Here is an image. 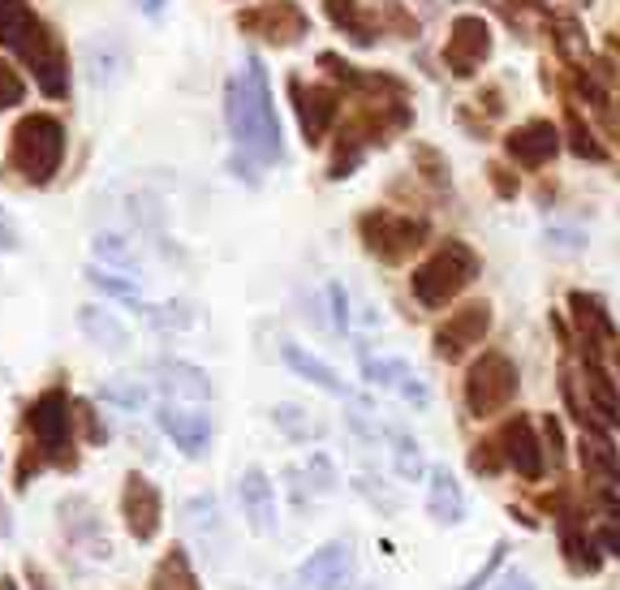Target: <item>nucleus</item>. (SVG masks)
Returning a JSON list of instances; mask_svg holds the SVG:
<instances>
[{
  "label": "nucleus",
  "instance_id": "f257e3e1",
  "mask_svg": "<svg viewBox=\"0 0 620 590\" xmlns=\"http://www.w3.org/2000/svg\"><path fill=\"white\" fill-rule=\"evenodd\" d=\"M224 121L242 155L259 164H280L284 143H280V121H276L272 91H268V70L259 57L246 61V74H233L224 86Z\"/></svg>",
  "mask_w": 620,
  "mask_h": 590
},
{
  "label": "nucleus",
  "instance_id": "f03ea898",
  "mask_svg": "<svg viewBox=\"0 0 620 590\" xmlns=\"http://www.w3.org/2000/svg\"><path fill=\"white\" fill-rule=\"evenodd\" d=\"M0 44L13 48L31 70L44 95L61 99L69 95V61L57 35L35 17L26 0H0Z\"/></svg>",
  "mask_w": 620,
  "mask_h": 590
},
{
  "label": "nucleus",
  "instance_id": "7ed1b4c3",
  "mask_svg": "<svg viewBox=\"0 0 620 590\" xmlns=\"http://www.w3.org/2000/svg\"><path fill=\"white\" fill-rule=\"evenodd\" d=\"M66 160V126L52 113H26L9 134V168L26 186H48Z\"/></svg>",
  "mask_w": 620,
  "mask_h": 590
},
{
  "label": "nucleus",
  "instance_id": "20e7f679",
  "mask_svg": "<svg viewBox=\"0 0 620 590\" xmlns=\"http://www.w3.org/2000/svg\"><path fill=\"white\" fill-rule=\"evenodd\" d=\"M479 276V255L466 241H444L431 259H422L410 276V294L422 310H440L457 294H466Z\"/></svg>",
  "mask_w": 620,
  "mask_h": 590
},
{
  "label": "nucleus",
  "instance_id": "39448f33",
  "mask_svg": "<svg viewBox=\"0 0 620 590\" xmlns=\"http://www.w3.org/2000/svg\"><path fill=\"white\" fill-rule=\"evenodd\" d=\"M73 401H69L66 388H48L31 401L26 410V432L35 436V448L44 461H57L61 470H73L78 465V452H73Z\"/></svg>",
  "mask_w": 620,
  "mask_h": 590
},
{
  "label": "nucleus",
  "instance_id": "423d86ee",
  "mask_svg": "<svg viewBox=\"0 0 620 590\" xmlns=\"http://www.w3.org/2000/svg\"><path fill=\"white\" fill-rule=\"evenodd\" d=\"M517 397V367L508 354L500 350H487L479 363L466 375V410L475 418H491L500 410H508Z\"/></svg>",
  "mask_w": 620,
  "mask_h": 590
},
{
  "label": "nucleus",
  "instance_id": "0eeeda50",
  "mask_svg": "<svg viewBox=\"0 0 620 590\" xmlns=\"http://www.w3.org/2000/svg\"><path fill=\"white\" fill-rule=\"evenodd\" d=\"M358 233H362L366 255H375L379 263H401V259H410L413 250L422 246L426 224L397 216V212H366L358 221Z\"/></svg>",
  "mask_w": 620,
  "mask_h": 590
},
{
  "label": "nucleus",
  "instance_id": "6e6552de",
  "mask_svg": "<svg viewBox=\"0 0 620 590\" xmlns=\"http://www.w3.org/2000/svg\"><path fill=\"white\" fill-rule=\"evenodd\" d=\"M491 332V306L487 302H470L461 310H453L440 328H435V358L440 363H461L482 337Z\"/></svg>",
  "mask_w": 620,
  "mask_h": 590
},
{
  "label": "nucleus",
  "instance_id": "1a4fd4ad",
  "mask_svg": "<svg viewBox=\"0 0 620 590\" xmlns=\"http://www.w3.org/2000/svg\"><path fill=\"white\" fill-rule=\"evenodd\" d=\"M121 517H126V530L134 534L138 543H151L160 534V521H164V500H160V487L147 479V474H126V492H121Z\"/></svg>",
  "mask_w": 620,
  "mask_h": 590
},
{
  "label": "nucleus",
  "instance_id": "9d476101",
  "mask_svg": "<svg viewBox=\"0 0 620 590\" xmlns=\"http://www.w3.org/2000/svg\"><path fill=\"white\" fill-rule=\"evenodd\" d=\"M487 52H491V26L482 22L479 13H461L453 22L448 44H444V66L457 78H470L487 61Z\"/></svg>",
  "mask_w": 620,
  "mask_h": 590
},
{
  "label": "nucleus",
  "instance_id": "9b49d317",
  "mask_svg": "<svg viewBox=\"0 0 620 590\" xmlns=\"http://www.w3.org/2000/svg\"><path fill=\"white\" fill-rule=\"evenodd\" d=\"M57 514H61V530H66L69 547L95 556V560H108L113 556V543H108V534L100 526V514H95V505L86 496H66L57 505Z\"/></svg>",
  "mask_w": 620,
  "mask_h": 590
},
{
  "label": "nucleus",
  "instance_id": "f8f14e48",
  "mask_svg": "<svg viewBox=\"0 0 620 590\" xmlns=\"http://www.w3.org/2000/svg\"><path fill=\"white\" fill-rule=\"evenodd\" d=\"M297 578H302V587L311 590H349V582H353V547L341 543V539L324 543L319 552H311L302 560Z\"/></svg>",
  "mask_w": 620,
  "mask_h": 590
},
{
  "label": "nucleus",
  "instance_id": "ddd939ff",
  "mask_svg": "<svg viewBox=\"0 0 620 590\" xmlns=\"http://www.w3.org/2000/svg\"><path fill=\"white\" fill-rule=\"evenodd\" d=\"M289 91H293V99H297V121H302L306 143H311V148H315V143H324L328 126H332V121H337V113H341L337 91H332V86H302L297 78L289 82Z\"/></svg>",
  "mask_w": 620,
  "mask_h": 590
},
{
  "label": "nucleus",
  "instance_id": "4468645a",
  "mask_svg": "<svg viewBox=\"0 0 620 590\" xmlns=\"http://www.w3.org/2000/svg\"><path fill=\"white\" fill-rule=\"evenodd\" d=\"M82 70L91 78L95 91H113L121 86V78L130 70V57H126V44L117 35H95L82 44Z\"/></svg>",
  "mask_w": 620,
  "mask_h": 590
},
{
  "label": "nucleus",
  "instance_id": "2eb2a0df",
  "mask_svg": "<svg viewBox=\"0 0 620 590\" xmlns=\"http://www.w3.org/2000/svg\"><path fill=\"white\" fill-rule=\"evenodd\" d=\"M160 432L177 444L186 457H203L211 444V418L203 414V405H164L160 410Z\"/></svg>",
  "mask_w": 620,
  "mask_h": 590
},
{
  "label": "nucleus",
  "instance_id": "dca6fc26",
  "mask_svg": "<svg viewBox=\"0 0 620 590\" xmlns=\"http://www.w3.org/2000/svg\"><path fill=\"white\" fill-rule=\"evenodd\" d=\"M237 26L264 35L268 44H293L297 35H306V17H302V9L289 4V0H268V4L250 9V13H242Z\"/></svg>",
  "mask_w": 620,
  "mask_h": 590
},
{
  "label": "nucleus",
  "instance_id": "f3484780",
  "mask_svg": "<svg viewBox=\"0 0 620 590\" xmlns=\"http://www.w3.org/2000/svg\"><path fill=\"white\" fill-rule=\"evenodd\" d=\"M500 452H504V465H513L522 479H530V483H539L543 479V444L535 440V427H530V418H508L504 423V432H500Z\"/></svg>",
  "mask_w": 620,
  "mask_h": 590
},
{
  "label": "nucleus",
  "instance_id": "a211bd4d",
  "mask_svg": "<svg viewBox=\"0 0 620 590\" xmlns=\"http://www.w3.org/2000/svg\"><path fill=\"white\" fill-rule=\"evenodd\" d=\"M237 496H242V514L250 517V526L259 534H276V487L268 483V474L259 465H250L242 479H237Z\"/></svg>",
  "mask_w": 620,
  "mask_h": 590
},
{
  "label": "nucleus",
  "instance_id": "6ab92c4d",
  "mask_svg": "<svg viewBox=\"0 0 620 590\" xmlns=\"http://www.w3.org/2000/svg\"><path fill=\"white\" fill-rule=\"evenodd\" d=\"M504 151H508L522 168H543L551 155L560 151V130H555L551 121H530V126H522V130H513V134L504 139Z\"/></svg>",
  "mask_w": 620,
  "mask_h": 590
},
{
  "label": "nucleus",
  "instance_id": "aec40b11",
  "mask_svg": "<svg viewBox=\"0 0 620 590\" xmlns=\"http://www.w3.org/2000/svg\"><path fill=\"white\" fill-rule=\"evenodd\" d=\"M78 328H82V337H86L95 350H104V354H126V350H130V328H126L113 310H104V306H82V310H78Z\"/></svg>",
  "mask_w": 620,
  "mask_h": 590
},
{
  "label": "nucleus",
  "instance_id": "412c9836",
  "mask_svg": "<svg viewBox=\"0 0 620 590\" xmlns=\"http://www.w3.org/2000/svg\"><path fill=\"white\" fill-rule=\"evenodd\" d=\"M426 514L435 517L440 526H457V521L466 517V492L457 487V479H453L444 465L431 470V483H426Z\"/></svg>",
  "mask_w": 620,
  "mask_h": 590
},
{
  "label": "nucleus",
  "instance_id": "4be33fe9",
  "mask_svg": "<svg viewBox=\"0 0 620 590\" xmlns=\"http://www.w3.org/2000/svg\"><path fill=\"white\" fill-rule=\"evenodd\" d=\"M160 388L173 401H186V405H207L211 401V379L190 363H160Z\"/></svg>",
  "mask_w": 620,
  "mask_h": 590
},
{
  "label": "nucleus",
  "instance_id": "5701e85b",
  "mask_svg": "<svg viewBox=\"0 0 620 590\" xmlns=\"http://www.w3.org/2000/svg\"><path fill=\"white\" fill-rule=\"evenodd\" d=\"M280 358H284V367L293 370V375H302L306 384H315V388H324V392H332V397H349V388L341 384V375L328 367L324 358H315V354H306L302 345H293V341H284L280 345Z\"/></svg>",
  "mask_w": 620,
  "mask_h": 590
},
{
  "label": "nucleus",
  "instance_id": "b1692460",
  "mask_svg": "<svg viewBox=\"0 0 620 590\" xmlns=\"http://www.w3.org/2000/svg\"><path fill=\"white\" fill-rule=\"evenodd\" d=\"M362 375L371 379V384H379V388H393V392H401L406 401L413 405H426V388L418 384V375H413L406 363H393V358H362Z\"/></svg>",
  "mask_w": 620,
  "mask_h": 590
},
{
  "label": "nucleus",
  "instance_id": "393cba45",
  "mask_svg": "<svg viewBox=\"0 0 620 590\" xmlns=\"http://www.w3.org/2000/svg\"><path fill=\"white\" fill-rule=\"evenodd\" d=\"M582 465H586V474H599V479H608V483H620V452L617 444L608 440L599 427H590L586 423V432H582Z\"/></svg>",
  "mask_w": 620,
  "mask_h": 590
},
{
  "label": "nucleus",
  "instance_id": "a878e982",
  "mask_svg": "<svg viewBox=\"0 0 620 590\" xmlns=\"http://www.w3.org/2000/svg\"><path fill=\"white\" fill-rule=\"evenodd\" d=\"M560 547H564V556H569V565H573L577 574H599V565H604V556L595 552L599 543L573 521V514L560 517Z\"/></svg>",
  "mask_w": 620,
  "mask_h": 590
},
{
  "label": "nucleus",
  "instance_id": "bb28decb",
  "mask_svg": "<svg viewBox=\"0 0 620 590\" xmlns=\"http://www.w3.org/2000/svg\"><path fill=\"white\" fill-rule=\"evenodd\" d=\"M569 306H573V319H577V328H582V341L586 345H595V341H617V323H612V315L604 310V302L590 294H573L569 297Z\"/></svg>",
  "mask_w": 620,
  "mask_h": 590
},
{
  "label": "nucleus",
  "instance_id": "cd10ccee",
  "mask_svg": "<svg viewBox=\"0 0 620 590\" xmlns=\"http://www.w3.org/2000/svg\"><path fill=\"white\" fill-rule=\"evenodd\" d=\"M324 9H328V17H332V26L344 31L358 48H371V44H375V26L362 17V4H358V0H324Z\"/></svg>",
  "mask_w": 620,
  "mask_h": 590
},
{
  "label": "nucleus",
  "instance_id": "c85d7f7f",
  "mask_svg": "<svg viewBox=\"0 0 620 590\" xmlns=\"http://www.w3.org/2000/svg\"><path fill=\"white\" fill-rule=\"evenodd\" d=\"M95 259L104 263V268H117V272H130L138 276V268H142V259H138V250L130 246V237H121V233H95Z\"/></svg>",
  "mask_w": 620,
  "mask_h": 590
},
{
  "label": "nucleus",
  "instance_id": "c756f323",
  "mask_svg": "<svg viewBox=\"0 0 620 590\" xmlns=\"http://www.w3.org/2000/svg\"><path fill=\"white\" fill-rule=\"evenodd\" d=\"M586 392H590V405L608 418V423H620V392L617 384L608 379V370L599 367L595 358H586Z\"/></svg>",
  "mask_w": 620,
  "mask_h": 590
},
{
  "label": "nucleus",
  "instance_id": "7c9ffc66",
  "mask_svg": "<svg viewBox=\"0 0 620 590\" xmlns=\"http://www.w3.org/2000/svg\"><path fill=\"white\" fill-rule=\"evenodd\" d=\"M151 590H203V587H199V578H195V569H190V556H186L182 547H173V552L160 560V569H155V578H151Z\"/></svg>",
  "mask_w": 620,
  "mask_h": 590
},
{
  "label": "nucleus",
  "instance_id": "2f4dec72",
  "mask_svg": "<svg viewBox=\"0 0 620 590\" xmlns=\"http://www.w3.org/2000/svg\"><path fill=\"white\" fill-rule=\"evenodd\" d=\"M393 461H397V474L406 483H418L426 474V461H422V448L418 440H410L406 432H393Z\"/></svg>",
  "mask_w": 620,
  "mask_h": 590
},
{
  "label": "nucleus",
  "instance_id": "473e14b6",
  "mask_svg": "<svg viewBox=\"0 0 620 590\" xmlns=\"http://www.w3.org/2000/svg\"><path fill=\"white\" fill-rule=\"evenodd\" d=\"M142 315L160 328V332H177V328H190L195 323V310L186 302H160V306H142Z\"/></svg>",
  "mask_w": 620,
  "mask_h": 590
},
{
  "label": "nucleus",
  "instance_id": "72a5a7b5",
  "mask_svg": "<svg viewBox=\"0 0 620 590\" xmlns=\"http://www.w3.org/2000/svg\"><path fill=\"white\" fill-rule=\"evenodd\" d=\"M100 397L113 401V405H121V410H142V405L151 401V392H147L138 379H113V384L100 388Z\"/></svg>",
  "mask_w": 620,
  "mask_h": 590
},
{
  "label": "nucleus",
  "instance_id": "f704fd0d",
  "mask_svg": "<svg viewBox=\"0 0 620 590\" xmlns=\"http://www.w3.org/2000/svg\"><path fill=\"white\" fill-rule=\"evenodd\" d=\"M276 427L289 436V440H311V436H319L324 427L319 423H311L297 405H276Z\"/></svg>",
  "mask_w": 620,
  "mask_h": 590
},
{
  "label": "nucleus",
  "instance_id": "c9c22d12",
  "mask_svg": "<svg viewBox=\"0 0 620 590\" xmlns=\"http://www.w3.org/2000/svg\"><path fill=\"white\" fill-rule=\"evenodd\" d=\"M186 521L199 530V534H215L220 530V505H215V496H195L190 505H186Z\"/></svg>",
  "mask_w": 620,
  "mask_h": 590
},
{
  "label": "nucleus",
  "instance_id": "e433bc0d",
  "mask_svg": "<svg viewBox=\"0 0 620 590\" xmlns=\"http://www.w3.org/2000/svg\"><path fill=\"white\" fill-rule=\"evenodd\" d=\"M86 281L108 297H126V302H138V281H121L113 272H100V268H86Z\"/></svg>",
  "mask_w": 620,
  "mask_h": 590
},
{
  "label": "nucleus",
  "instance_id": "4c0bfd02",
  "mask_svg": "<svg viewBox=\"0 0 620 590\" xmlns=\"http://www.w3.org/2000/svg\"><path fill=\"white\" fill-rule=\"evenodd\" d=\"M306 479L315 483V492H319V496H332V492H337V483H341V479H337V470H332V461H328L324 452H315V457L306 461Z\"/></svg>",
  "mask_w": 620,
  "mask_h": 590
},
{
  "label": "nucleus",
  "instance_id": "58836bf2",
  "mask_svg": "<svg viewBox=\"0 0 620 590\" xmlns=\"http://www.w3.org/2000/svg\"><path fill=\"white\" fill-rule=\"evenodd\" d=\"M504 556H508V543L500 539V543L491 547V556H487V565H482V569H475V574H470V578H466V582H461V587H457V590H482V587H487V582H491V578H495V569L504 565Z\"/></svg>",
  "mask_w": 620,
  "mask_h": 590
},
{
  "label": "nucleus",
  "instance_id": "ea45409f",
  "mask_svg": "<svg viewBox=\"0 0 620 590\" xmlns=\"http://www.w3.org/2000/svg\"><path fill=\"white\" fill-rule=\"evenodd\" d=\"M569 148H573V155H582V160H604V148L595 143V134L577 117H569Z\"/></svg>",
  "mask_w": 620,
  "mask_h": 590
},
{
  "label": "nucleus",
  "instance_id": "a19ab883",
  "mask_svg": "<svg viewBox=\"0 0 620 590\" xmlns=\"http://www.w3.org/2000/svg\"><path fill=\"white\" fill-rule=\"evenodd\" d=\"M22 99H26V82L17 78V70L9 61H0V113L13 108V104H22Z\"/></svg>",
  "mask_w": 620,
  "mask_h": 590
},
{
  "label": "nucleus",
  "instance_id": "79ce46f5",
  "mask_svg": "<svg viewBox=\"0 0 620 590\" xmlns=\"http://www.w3.org/2000/svg\"><path fill=\"white\" fill-rule=\"evenodd\" d=\"M470 470H475V474H500V470H504V452H500V444H475V452H470Z\"/></svg>",
  "mask_w": 620,
  "mask_h": 590
},
{
  "label": "nucleus",
  "instance_id": "37998d69",
  "mask_svg": "<svg viewBox=\"0 0 620 590\" xmlns=\"http://www.w3.org/2000/svg\"><path fill=\"white\" fill-rule=\"evenodd\" d=\"M73 423H82V427H86V440H91V444L108 440V432L100 427V418H95V410H91L86 401H73Z\"/></svg>",
  "mask_w": 620,
  "mask_h": 590
},
{
  "label": "nucleus",
  "instance_id": "c03bdc74",
  "mask_svg": "<svg viewBox=\"0 0 620 590\" xmlns=\"http://www.w3.org/2000/svg\"><path fill=\"white\" fill-rule=\"evenodd\" d=\"M413 155H418V160L426 164V181H435V186H444V173H448V168L440 164V155H435V151H431V148H418V151H413Z\"/></svg>",
  "mask_w": 620,
  "mask_h": 590
},
{
  "label": "nucleus",
  "instance_id": "a18cd8bd",
  "mask_svg": "<svg viewBox=\"0 0 620 590\" xmlns=\"http://www.w3.org/2000/svg\"><path fill=\"white\" fill-rule=\"evenodd\" d=\"M22 246V233H17V224L9 221V212H0V250L4 255H13Z\"/></svg>",
  "mask_w": 620,
  "mask_h": 590
},
{
  "label": "nucleus",
  "instance_id": "49530a36",
  "mask_svg": "<svg viewBox=\"0 0 620 590\" xmlns=\"http://www.w3.org/2000/svg\"><path fill=\"white\" fill-rule=\"evenodd\" d=\"M543 432H548V448H551V465H560V457H564V432H560V423L555 418H543Z\"/></svg>",
  "mask_w": 620,
  "mask_h": 590
},
{
  "label": "nucleus",
  "instance_id": "de8ad7c7",
  "mask_svg": "<svg viewBox=\"0 0 620 590\" xmlns=\"http://www.w3.org/2000/svg\"><path fill=\"white\" fill-rule=\"evenodd\" d=\"M328 297H332V315H337V328L344 332V323H349V297H344L341 285H328Z\"/></svg>",
  "mask_w": 620,
  "mask_h": 590
},
{
  "label": "nucleus",
  "instance_id": "09e8293b",
  "mask_svg": "<svg viewBox=\"0 0 620 590\" xmlns=\"http://www.w3.org/2000/svg\"><path fill=\"white\" fill-rule=\"evenodd\" d=\"M495 590H539L535 582H530V574H522V569H508L504 578H500V587Z\"/></svg>",
  "mask_w": 620,
  "mask_h": 590
},
{
  "label": "nucleus",
  "instance_id": "8fccbe9b",
  "mask_svg": "<svg viewBox=\"0 0 620 590\" xmlns=\"http://www.w3.org/2000/svg\"><path fill=\"white\" fill-rule=\"evenodd\" d=\"M595 543H599L604 552H612V556H620V526H604V530L595 534Z\"/></svg>",
  "mask_w": 620,
  "mask_h": 590
},
{
  "label": "nucleus",
  "instance_id": "3c124183",
  "mask_svg": "<svg viewBox=\"0 0 620 590\" xmlns=\"http://www.w3.org/2000/svg\"><path fill=\"white\" fill-rule=\"evenodd\" d=\"M26 582H31V590H57L52 582H48V574H44L39 565H26Z\"/></svg>",
  "mask_w": 620,
  "mask_h": 590
},
{
  "label": "nucleus",
  "instance_id": "603ef678",
  "mask_svg": "<svg viewBox=\"0 0 620 590\" xmlns=\"http://www.w3.org/2000/svg\"><path fill=\"white\" fill-rule=\"evenodd\" d=\"M551 237H555L560 250H577V246H582V233H564V228H555Z\"/></svg>",
  "mask_w": 620,
  "mask_h": 590
},
{
  "label": "nucleus",
  "instance_id": "864d4df0",
  "mask_svg": "<svg viewBox=\"0 0 620 590\" xmlns=\"http://www.w3.org/2000/svg\"><path fill=\"white\" fill-rule=\"evenodd\" d=\"M491 181H495V190H500L504 199H508V194H517V186H513V181L504 177V168H491Z\"/></svg>",
  "mask_w": 620,
  "mask_h": 590
},
{
  "label": "nucleus",
  "instance_id": "5fc2aeb1",
  "mask_svg": "<svg viewBox=\"0 0 620 590\" xmlns=\"http://www.w3.org/2000/svg\"><path fill=\"white\" fill-rule=\"evenodd\" d=\"M138 9H142L147 17H160V13H164V0H138Z\"/></svg>",
  "mask_w": 620,
  "mask_h": 590
},
{
  "label": "nucleus",
  "instance_id": "6e6d98bb",
  "mask_svg": "<svg viewBox=\"0 0 620 590\" xmlns=\"http://www.w3.org/2000/svg\"><path fill=\"white\" fill-rule=\"evenodd\" d=\"M13 530V517H9V509H4V500H0V539Z\"/></svg>",
  "mask_w": 620,
  "mask_h": 590
},
{
  "label": "nucleus",
  "instance_id": "4d7b16f0",
  "mask_svg": "<svg viewBox=\"0 0 620 590\" xmlns=\"http://www.w3.org/2000/svg\"><path fill=\"white\" fill-rule=\"evenodd\" d=\"M577 4H586V0H577Z\"/></svg>",
  "mask_w": 620,
  "mask_h": 590
}]
</instances>
